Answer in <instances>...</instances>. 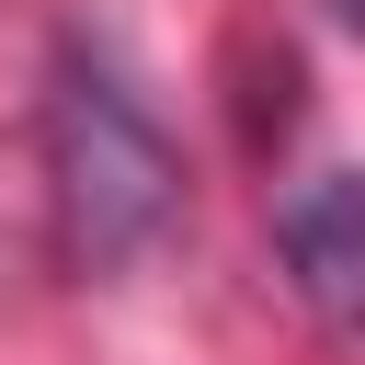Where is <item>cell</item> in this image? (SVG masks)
Wrapping results in <instances>:
<instances>
[{
	"label": "cell",
	"instance_id": "6da1fadb",
	"mask_svg": "<svg viewBox=\"0 0 365 365\" xmlns=\"http://www.w3.org/2000/svg\"><path fill=\"white\" fill-rule=\"evenodd\" d=\"M46 194L80 274H125L182 228V194H194L182 137L160 125V103L103 34H68L46 68Z\"/></svg>",
	"mask_w": 365,
	"mask_h": 365
},
{
	"label": "cell",
	"instance_id": "7a4b0ae2",
	"mask_svg": "<svg viewBox=\"0 0 365 365\" xmlns=\"http://www.w3.org/2000/svg\"><path fill=\"white\" fill-rule=\"evenodd\" d=\"M274 262L331 342H365V171H308L274 205Z\"/></svg>",
	"mask_w": 365,
	"mask_h": 365
},
{
	"label": "cell",
	"instance_id": "3957f363",
	"mask_svg": "<svg viewBox=\"0 0 365 365\" xmlns=\"http://www.w3.org/2000/svg\"><path fill=\"white\" fill-rule=\"evenodd\" d=\"M331 11H342V23H354V34H365V0H331Z\"/></svg>",
	"mask_w": 365,
	"mask_h": 365
}]
</instances>
